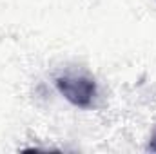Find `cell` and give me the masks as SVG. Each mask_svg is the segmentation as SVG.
<instances>
[{"mask_svg":"<svg viewBox=\"0 0 156 154\" xmlns=\"http://www.w3.org/2000/svg\"><path fill=\"white\" fill-rule=\"evenodd\" d=\"M58 91L78 107H87L96 93V85L93 80L83 76H62L56 80Z\"/></svg>","mask_w":156,"mask_h":154,"instance_id":"cell-1","label":"cell"},{"mask_svg":"<svg viewBox=\"0 0 156 154\" xmlns=\"http://www.w3.org/2000/svg\"><path fill=\"white\" fill-rule=\"evenodd\" d=\"M154 151H156V149H154Z\"/></svg>","mask_w":156,"mask_h":154,"instance_id":"cell-2","label":"cell"}]
</instances>
